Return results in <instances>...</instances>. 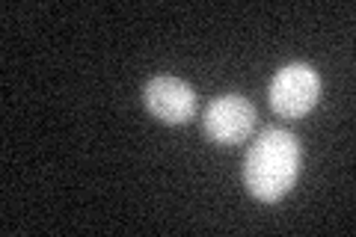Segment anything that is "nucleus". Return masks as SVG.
<instances>
[{
	"label": "nucleus",
	"mask_w": 356,
	"mask_h": 237,
	"mask_svg": "<svg viewBox=\"0 0 356 237\" xmlns=\"http://www.w3.org/2000/svg\"><path fill=\"white\" fill-rule=\"evenodd\" d=\"M303 163V149L291 131L267 128L243 157V184L259 202H280L294 187Z\"/></svg>",
	"instance_id": "1"
},
{
	"label": "nucleus",
	"mask_w": 356,
	"mask_h": 237,
	"mask_svg": "<svg viewBox=\"0 0 356 237\" xmlns=\"http://www.w3.org/2000/svg\"><path fill=\"white\" fill-rule=\"evenodd\" d=\"M267 98L282 119H300L321 101V77L312 65L291 63L273 74Z\"/></svg>",
	"instance_id": "2"
},
{
	"label": "nucleus",
	"mask_w": 356,
	"mask_h": 237,
	"mask_svg": "<svg viewBox=\"0 0 356 237\" xmlns=\"http://www.w3.org/2000/svg\"><path fill=\"white\" fill-rule=\"evenodd\" d=\"M205 133L220 145H238L255 128V107L241 95H220L205 110Z\"/></svg>",
	"instance_id": "3"
},
{
	"label": "nucleus",
	"mask_w": 356,
	"mask_h": 237,
	"mask_svg": "<svg viewBox=\"0 0 356 237\" xmlns=\"http://www.w3.org/2000/svg\"><path fill=\"white\" fill-rule=\"evenodd\" d=\"M143 98H146V107L154 119H161L163 125H184V122L193 119L196 113V95L193 89L184 81L170 74L152 77L143 89Z\"/></svg>",
	"instance_id": "4"
}]
</instances>
